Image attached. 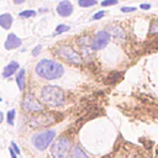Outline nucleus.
I'll return each mask as SVG.
<instances>
[{"label":"nucleus","instance_id":"nucleus-1","mask_svg":"<svg viewBox=\"0 0 158 158\" xmlns=\"http://www.w3.org/2000/svg\"><path fill=\"white\" fill-rule=\"evenodd\" d=\"M35 72L40 78L44 80H54L59 79L63 75L64 68L59 62L52 59H41L36 64Z\"/></svg>","mask_w":158,"mask_h":158},{"label":"nucleus","instance_id":"nucleus-2","mask_svg":"<svg viewBox=\"0 0 158 158\" xmlns=\"http://www.w3.org/2000/svg\"><path fill=\"white\" fill-rule=\"evenodd\" d=\"M41 102L51 107H60L65 102L64 91L57 85H46L40 93Z\"/></svg>","mask_w":158,"mask_h":158},{"label":"nucleus","instance_id":"nucleus-3","mask_svg":"<svg viewBox=\"0 0 158 158\" xmlns=\"http://www.w3.org/2000/svg\"><path fill=\"white\" fill-rule=\"evenodd\" d=\"M73 149L72 139L67 136H59L51 144V157L52 158H69Z\"/></svg>","mask_w":158,"mask_h":158},{"label":"nucleus","instance_id":"nucleus-4","mask_svg":"<svg viewBox=\"0 0 158 158\" xmlns=\"http://www.w3.org/2000/svg\"><path fill=\"white\" fill-rule=\"evenodd\" d=\"M56 136H57V131L53 130V128H47V130H43V131H40L37 133H35L31 138V142L33 144V147L37 149V151H44L47 149L52 143L53 141L56 139Z\"/></svg>","mask_w":158,"mask_h":158},{"label":"nucleus","instance_id":"nucleus-5","mask_svg":"<svg viewBox=\"0 0 158 158\" xmlns=\"http://www.w3.org/2000/svg\"><path fill=\"white\" fill-rule=\"evenodd\" d=\"M59 118V115L56 112H38L30 117L28 120V126L32 128H43V127H49L54 125Z\"/></svg>","mask_w":158,"mask_h":158},{"label":"nucleus","instance_id":"nucleus-6","mask_svg":"<svg viewBox=\"0 0 158 158\" xmlns=\"http://www.w3.org/2000/svg\"><path fill=\"white\" fill-rule=\"evenodd\" d=\"M21 107L25 112H28V114H38L44 110V105L41 101H38L33 94H30V93L23 96Z\"/></svg>","mask_w":158,"mask_h":158},{"label":"nucleus","instance_id":"nucleus-7","mask_svg":"<svg viewBox=\"0 0 158 158\" xmlns=\"http://www.w3.org/2000/svg\"><path fill=\"white\" fill-rule=\"evenodd\" d=\"M56 53H57L62 59H64L65 62H68V63H70V64L78 65V64H81V62H83L80 54L77 53L73 48H70V47H68V46H59V47L57 48Z\"/></svg>","mask_w":158,"mask_h":158},{"label":"nucleus","instance_id":"nucleus-8","mask_svg":"<svg viewBox=\"0 0 158 158\" xmlns=\"http://www.w3.org/2000/svg\"><path fill=\"white\" fill-rule=\"evenodd\" d=\"M109 41H110V35L107 33V31H99L91 42V49L93 51L102 49L107 46Z\"/></svg>","mask_w":158,"mask_h":158},{"label":"nucleus","instance_id":"nucleus-9","mask_svg":"<svg viewBox=\"0 0 158 158\" xmlns=\"http://www.w3.org/2000/svg\"><path fill=\"white\" fill-rule=\"evenodd\" d=\"M73 12V5L70 1L68 0H64V1H60L58 5H57V14L62 17H68L70 16Z\"/></svg>","mask_w":158,"mask_h":158},{"label":"nucleus","instance_id":"nucleus-10","mask_svg":"<svg viewBox=\"0 0 158 158\" xmlns=\"http://www.w3.org/2000/svg\"><path fill=\"white\" fill-rule=\"evenodd\" d=\"M106 30H107V33H109L110 36H112L116 41H122V40L126 38L125 31H123L118 25H115V23L109 25V26L106 27Z\"/></svg>","mask_w":158,"mask_h":158},{"label":"nucleus","instance_id":"nucleus-11","mask_svg":"<svg viewBox=\"0 0 158 158\" xmlns=\"http://www.w3.org/2000/svg\"><path fill=\"white\" fill-rule=\"evenodd\" d=\"M21 44H22V41H21L15 33H10V35L7 36V38H6L4 46H5V49L10 51V49H15V48L20 47Z\"/></svg>","mask_w":158,"mask_h":158},{"label":"nucleus","instance_id":"nucleus-12","mask_svg":"<svg viewBox=\"0 0 158 158\" xmlns=\"http://www.w3.org/2000/svg\"><path fill=\"white\" fill-rule=\"evenodd\" d=\"M19 68H20V65H19L17 62H15V60L10 62V63L4 68V70H2V77H4V78H10L11 75L15 74V72H16Z\"/></svg>","mask_w":158,"mask_h":158},{"label":"nucleus","instance_id":"nucleus-13","mask_svg":"<svg viewBox=\"0 0 158 158\" xmlns=\"http://www.w3.org/2000/svg\"><path fill=\"white\" fill-rule=\"evenodd\" d=\"M12 16L10 14H2L0 15V26L4 28V30H10V27L12 26Z\"/></svg>","mask_w":158,"mask_h":158},{"label":"nucleus","instance_id":"nucleus-14","mask_svg":"<svg viewBox=\"0 0 158 158\" xmlns=\"http://www.w3.org/2000/svg\"><path fill=\"white\" fill-rule=\"evenodd\" d=\"M70 156H72L73 158H90V157L85 153V151H84L79 144L73 146V149H72Z\"/></svg>","mask_w":158,"mask_h":158},{"label":"nucleus","instance_id":"nucleus-15","mask_svg":"<svg viewBox=\"0 0 158 158\" xmlns=\"http://www.w3.org/2000/svg\"><path fill=\"white\" fill-rule=\"evenodd\" d=\"M16 84L21 91L25 89V69H20L16 74Z\"/></svg>","mask_w":158,"mask_h":158},{"label":"nucleus","instance_id":"nucleus-16","mask_svg":"<svg viewBox=\"0 0 158 158\" xmlns=\"http://www.w3.org/2000/svg\"><path fill=\"white\" fill-rule=\"evenodd\" d=\"M98 4V0H78V5L80 7H90Z\"/></svg>","mask_w":158,"mask_h":158},{"label":"nucleus","instance_id":"nucleus-17","mask_svg":"<svg viewBox=\"0 0 158 158\" xmlns=\"http://www.w3.org/2000/svg\"><path fill=\"white\" fill-rule=\"evenodd\" d=\"M15 115H16V111H15L14 109L9 110V111H7V114H6V121H7V123H9V125H11V126L14 125Z\"/></svg>","mask_w":158,"mask_h":158},{"label":"nucleus","instance_id":"nucleus-18","mask_svg":"<svg viewBox=\"0 0 158 158\" xmlns=\"http://www.w3.org/2000/svg\"><path fill=\"white\" fill-rule=\"evenodd\" d=\"M35 15H36V12L33 10H25V11H22V12L19 14L20 17H33Z\"/></svg>","mask_w":158,"mask_h":158},{"label":"nucleus","instance_id":"nucleus-19","mask_svg":"<svg viewBox=\"0 0 158 158\" xmlns=\"http://www.w3.org/2000/svg\"><path fill=\"white\" fill-rule=\"evenodd\" d=\"M149 33H151V35L158 33V21H157V20H156V21H152L151 27H149Z\"/></svg>","mask_w":158,"mask_h":158},{"label":"nucleus","instance_id":"nucleus-20","mask_svg":"<svg viewBox=\"0 0 158 158\" xmlns=\"http://www.w3.org/2000/svg\"><path fill=\"white\" fill-rule=\"evenodd\" d=\"M68 30H69V26H67V25H58V26L56 27V35L63 33V32H65V31H68Z\"/></svg>","mask_w":158,"mask_h":158},{"label":"nucleus","instance_id":"nucleus-21","mask_svg":"<svg viewBox=\"0 0 158 158\" xmlns=\"http://www.w3.org/2000/svg\"><path fill=\"white\" fill-rule=\"evenodd\" d=\"M117 2H118V0H104L101 2V5L102 6H111V5H115Z\"/></svg>","mask_w":158,"mask_h":158},{"label":"nucleus","instance_id":"nucleus-22","mask_svg":"<svg viewBox=\"0 0 158 158\" xmlns=\"http://www.w3.org/2000/svg\"><path fill=\"white\" fill-rule=\"evenodd\" d=\"M104 15H105V12H104V11H100V12H96V14H94L91 19H93V20H100V19H101Z\"/></svg>","mask_w":158,"mask_h":158},{"label":"nucleus","instance_id":"nucleus-23","mask_svg":"<svg viewBox=\"0 0 158 158\" xmlns=\"http://www.w3.org/2000/svg\"><path fill=\"white\" fill-rule=\"evenodd\" d=\"M11 148H12V149L15 151V153H16V154H19V156L21 154V151H20L19 146H17V144H16L15 142H11Z\"/></svg>","mask_w":158,"mask_h":158},{"label":"nucleus","instance_id":"nucleus-24","mask_svg":"<svg viewBox=\"0 0 158 158\" xmlns=\"http://www.w3.org/2000/svg\"><path fill=\"white\" fill-rule=\"evenodd\" d=\"M135 10H136V7H133V6H128V7L125 6V7L121 9L122 12H132V11H135Z\"/></svg>","mask_w":158,"mask_h":158},{"label":"nucleus","instance_id":"nucleus-25","mask_svg":"<svg viewBox=\"0 0 158 158\" xmlns=\"http://www.w3.org/2000/svg\"><path fill=\"white\" fill-rule=\"evenodd\" d=\"M41 48H42V47H41V44L36 46V47H35V49L32 51V56H35V57H36V56H38V53L41 52Z\"/></svg>","mask_w":158,"mask_h":158},{"label":"nucleus","instance_id":"nucleus-26","mask_svg":"<svg viewBox=\"0 0 158 158\" xmlns=\"http://www.w3.org/2000/svg\"><path fill=\"white\" fill-rule=\"evenodd\" d=\"M9 153H10V157H11V158H17V157H19V154L15 153V151L11 148V146L9 147Z\"/></svg>","mask_w":158,"mask_h":158},{"label":"nucleus","instance_id":"nucleus-27","mask_svg":"<svg viewBox=\"0 0 158 158\" xmlns=\"http://www.w3.org/2000/svg\"><path fill=\"white\" fill-rule=\"evenodd\" d=\"M139 7L143 9V10H148V9H151V5H149V4H141Z\"/></svg>","mask_w":158,"mask_h":158},{"label":"nucleus","instance_id":"nucleus-28","mask_svg":"<svg viewBox=\"0 0 158 158\" xmlns=\"http://www.w3.org/2000/svg\"><path fill=\"white\" fill-rule=\"evenodd\" d=\"M14 2L15 4H22V2H25V0H14Z\"/></svg>","mask_w":158,"mask_h":158},{"label":"nucleus","instance_id":"nucleus-29","mask_svg":"<svg viewBox=\"0 0 158 158\" xmlns=\"http://www.w3.org/2000/svg\"><path fill=\"white\" fill-rule=\"evenodd\" d=\"M2 120H4V114H2L1 111H0V123L2 122Z\"/></svg>","mask_w":158,"mask_h":158},{"label":"nucleus","instance_id":"nucleus-30","mask_svg":"<svg viewBox=\"0 0 158 158\" xmlns=\"http://www.w3.org/2000/svg\"><path fill=\"white\" fill-rule=\"evenodd\" d=\"M132 158H141V157H139V156H133Z\"/></svg>","mask_w":158,"mask_h":158},{"label":"nucleus","instance_id":"nucleus-31","mask_svg":"<svg viewBox=\"0 0 158 158\" xmlns=\"http://www.w3.org/2000/svg\"><path fill=\"white\" fill-rule=\"evenodd\" d=\"M1 101H2V99H1V98H0V102H1Z\"/></svg>","mask_w":158,"mask_h":158},{"label":"nucleus","instance_id":"nucleus-32","mask_svg":"<svg viewBox=\"0 0 158 158\" xmlns=\"http://www.w3.org/2000/svg\"><path fill=\"white\" fill-rule=\"evenodd\" d=\"M69 158H73V157H72V156H69Z\"/></svg>","mask_w":158,"mask_h":158}]
</instances>
